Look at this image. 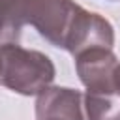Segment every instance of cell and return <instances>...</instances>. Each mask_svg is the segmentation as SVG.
Segmentation results:
<instances>
[{"label": "cell", "instance_id": "6da1fadb", "mask_svg": "<svg viewBox=\"0 0 120 120\" xmlns=\"http://www.w3.org/2000/svg\"><path fill=\"white\" fill-rule=\"evenodd\" d=\"M22 19L54 47L79 54L92 47H112V26L71 0H19Z\"/></svg>", "mask_w": 120, "mask_h": 120}, {"label": "cell", "instance_id": "7a4b0ae2", "mask_svg": "<svg viewBox=\"0 0 120 120\" xmlns=\"http://www.w3.org/2000/svg\"><path fill=\"white\" fill-rule=\"evenodd\" d=\"M0 82L13 92L24 96L41 94L54 77L52 62L38 51H26L15 43H8L0 47Z\"/></svg>", "mask_w": 120, "mask_h": 120}, {"label": "cell", "instance_id": "3957f363", "mask_svg": "<svg viewBox=\"0 0 120 120\" xmlns=\"http://www.w3.org/2000/svg\"><path fill=\"white\" fill-rule=\"evenodd\" d=\"M38 120H86L82 114V96L71 88H47L36 103Z\"/></svg>", "mask_w": 120, "mask_h": 120}, {"label": "cell", "instance_id": "277c9868", "mask_svg": "<svg viewBox=\"0 0 120 120\" xmlns=\"http://www.w3.org/2000/svg\"><path fill=\"white\" fill-rule=\"evenodd\" d=\"M22 13L19 0H0V43L8 45L19 39Z\"/></svg>", "mask_w": 120, "mask_h": 120}, {"label": "cell", "instance_id": "5b68a950", "mask_svg": "<svg viewBox=\"0 0 120 120\" xmlns=\"http://www.w3.org/2000/svg\"><path fill=\"white\" fill-rule=\"evenodd\" d=\"M0 69H2V58H0Z\"/></svg>", "mask_w": 120, "mask_h": 120}]
</instances>
